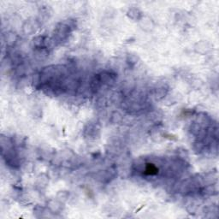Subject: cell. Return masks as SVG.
Wrapping results in <instances>:
<instances>
[{"instance_id":"1","label":"cell","mask_w":219,"mask_h":219,"mask_svg":"<svg viewBox=\"0 0 219 219\" xmlns=\"http://www.w3.org/2000/svg\"><path fill=\"white\" fill-rule=\"evenodd\" d=\"M76 28L75 22L71 20L58 23L53 33V40L57 44H61L69 38L71 32Z\"/></svg>"},{"instance_id":"2","label":"cell","mask_w":219,"mask_h":219,"mask_svg":"<svg viewBox=\"0 0 219 219\" xmlns=\"http://www.w3.org/2000/svg\"><path fill=\"white\" fill-rule=\"evenodd\" d=\"M97 77L99 80V81L101 82L102 86L103 85L112 86L116 81V79H117L116 74L111 73V72H109V71H104L99 75H97Z\"/></svg>"},{"instance_id":"3","label":"cell","mask_w":219,"mask_h":219,"mask_svg":"<svg viewBox=\"0 0 219 219\" xmlns=\"http://www.w3.org/2000/svg\"><path fill=\"white\" fill-rule=\"evenodd\" d=\"M63 202H61L60 200H51L48 203V208L51 211V212L53 213H59L63 209Z\"/></svg>"},{"instance_id":"4","label":"cell","mask_w":219,"mask_h":219,"mask_svg":"<svg viewBox=\"0 0 219 219\" xmlns=\"http://www.w3.org/2000/svg\"><path fill=\"white\" fill-rule=\"evenodd\" d=\"M34 45L37 49H44L47 44V39L44 36H38L34 39Z\"/></svg>"},{"instance_id":"5","label":"cell","mask_w":219,"mask_h":219,"mask_svg":"<svg viewBox=\"0 0 219 219\" xmlns=\"http://www.w3.org/2000/svg\"><path fill=\"white\" fill-rule=\"evenodd\" d=\"M5 40H6L7 45H9V46H12L13 44H15V43L16 42V40H17V35H16L15 33H12V32L8 33V34L6 35V39H5Z\"/></svg>"},{"instance_id":"6","label":"cell","mask_w":219,"mask_h":219,"mask_svg":"<svg viewBox=\"0 0 219 219\" xmlns=\"http://www.w3.org/2000/svg\"><path fill=\"white\" fill-rule=\"evenodd\" d=\"M98 131H99V129L96 128V126L94 124H89L88 126L85 128V133H87V135H88V136H93V135H95Z\"/></svg>"},{"instance_id":"7","label":"cell","mask_w":219,"mask_h":219,"mask_svg":"<svg viewBox=\"0 0 219 219\" xmlns=\"http://www.w3.org/2000/svg\"><path fill=\"white\" fill-rule=\"evenodd\" d=\"M167 88H164V86H161L159 88L155 89V96L157 99H162L167 93Z\"/></svg>"},{"instance_id":"8","label":"cell","mask_w":219,"mask_h":219,"mask_svg":"<svg viewBox=\"0 0 219 219\" xmlns=\"http://www.w3.org/2000/svg\"><path fill=\"white\" fill-rule=\"evenodd\" d=\"M47 184H48V179L46 176H44V175H42L38 178V180H37V186L40 187L41 189L46 187Z\"/></svg>"},{"instance_id":"9","label":"cell","mask_w":219,"mask_h":219,"mask_svg":"<svg viewBox=\"0 0 219 219\" xmlns=\"http://www.w3.org/2000/svg\"><path fill=\"white\" fill-rule=\"evenodd\" d=\"M140 11L138 9H136V8H133V9H131V10H129V11L128 12V16L130 17L131 19H133V16H134V20H138L140 19Z\"/></svg>"},{"instance_id":"10","label":"cell","mask_w":219,"mask_h":219,"mask_svg":"<svg viewBox=\"0 0 219 219\" xmlns=\"http://www.w3.org/2000/svg\"><path fill=\"white\" fill-rule=\"evenodd\" d=\"M23 30L26 34H30L35 32V25L32 22H26V24L23 27Z\"/></svg>"}]
</instances>
